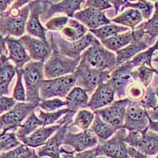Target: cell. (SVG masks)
Returning <instances> with one entry per match:
<instances>
[{"label": "cell", "instance_id": "1", "mask_svg": "<svg viewBox=\"0 0 158 158\" xmlns=\"http://www.w3.org/2000/svg\"><path fill=\"white\" fill-rule=\"evenodd\" d=\"M28 0L14 1L7 11L0 14V35L21 38L26 32L30 8Z\"/></svg>", "mask_w": 158, "mask_h": 158}, {"label": "cell", "instance_id": "2", "mask_svg": "<svg viewBox=\"0 0 158 158\" xmlns=\"http://www.w3.org/2000/svg\"><path fill=\"white\" fill-rule=\"evenodd\" d=\"M98 41V40L89 32L81 40L73 42L63 39L59 32H50V43L52 48L70 59H81L83 52Z\"/></svg>", "mask_w": 158, "mask_h": 158}, {"label": "cell", "instance_id": "3", "mask_svg": "<svg viewBox=\"0 0 158 158\" xmlns=\"http://www.w3.org/2000/svg\"><path fill=\"white\" fill-rule=\"evenodd\" d=\"M80 63L97 70L111 72L117 67L116 55L104 48L99 40L83 52Z\"/></svg>", "mask_w": 158, "mask_h": 158}, {"label": "cell", "instance_id": "4", "mask_svg": "<svg viewBox=\"0 0 158 158\" xmlns=\"http://www.w3.org/2000/svg\"><path fill=\"white\" fill-rule=\"evenodd\" d=\"M43 62L30 61L25 65L23 70V81L25 82L27 102L36 104L38 107L41 101L40 89L42 81L44 80Z\"/></svg>", "mask_w": 158, "mask_h": 158}, {"label": "cell", "instance_id": "5", "mask_svg": "<svg viewBox=\"0 0 158 158\" xmlns=\"http://www.w3.org/2000/svg\"><path fill=\"white\" fill-rule=\"evenodd\" d=\"M111 71L92 68L88 65L80 63L74 73L76 78L75 86L80 87L92 95L100 85L107 82L110 79Z\"/></svg>", "mask_w": 158, "mask_h": 158}, {"label": "cell", "instance_id": "6", "mask_svg": "<svg viewBox=\"0 0 158 158\" xmlns=\"http://www.w3.org/2000/svg\"><path fill=\"white\" fill-rule=\"evenodd\" d=\"M81 59H70L52 48V54L44 65L46 79H54L73 74L78 67Z\"/></svg>", "mask_w": 158, "mask_h": 158}, {"label": "cell", "instance_id": "7", "mask_svg": "<svg viewBox=\"0 0 158 158\" xmlns=\"http://www.w3.org/2000/svg\"><path fill=\"white\" fill-rule=\"evenodd\" d=\"M38 108L30 102H18L7 112L0 115V134L16 131L25 119Z\"/></svg>", "mask_w": 158, "mask_h": 158}, {"label": "cell", "instance_id": "8", "mask_svg": "<svg viewBox=\"0 0 158 158\" xmlns=\"http://www.w3.org/2000/svg\"><path fill=\"white\" fill-rule=\"evenodd\" d=\"M75 84L76 78L74 74L58 78L44 79L40 85V99L66 98Z\"/></svg>", "mask_w": 158, "mask_h": 158}, {"label": "cell", "instance_id": "9", "mask_svg": "<svg viewBox=\"0 0 158 158\" xmlns=\"http://www.w3.org/2000/svg\"><path fill=\"white\" fill-rule=\"evenodd\" d=\"M74 115L75 113L69 111L67 115H64L66 118V122L49 138L44 146L37 148L36 150V154L38 158H42L44 156H48L50 158H61V146L63 145V140L68 132V128L74 122Z\"/></svg>", "mask_w": 158, "mask_h": 158}, {"label": "cell", "instance_id": "10", "mask_svg": "<svg viewBox=\"0 0 158 158\" xmlns=\"http://www.w3.org/2000/svg\"><path fill=\"white\" fill-rule=\"evenodd\" d=\"M124 141L148 157L158 154V134L150 130L145 132L128 131Z\"/></svg>", "mask_w": 158, "mask_h": 158}, {"label": "cell", "instance_id": "11", "mask_svg": "<svg viewBox=\"0 0 158 158\" xmlns=\"http://www.w3.org/2000/svg\"><path fill=\"white\" fill-rule=\"evenodd\" d=\"M127 131L124 128L118 130L110 139L99 142L96 146L98 156L108 158H131L128 154V146L124 141Z\"/></svg>", "mask_w": 158, "mask_h": 158}, {"label": "cell", "instance_id": "12", "mask_svg": "<svg viewBox=\"0 0 158 158\" xmlns=\"http://www.w3.org/2000/svg\"><path fill=\"white\" fill-rule=\"evenodd\" d=\"M149 119L147 110L139 102L131 101L127 109L123 128L128 131L145 132L149 130Z\"/></svg>", "mask_w": 158, "mask_h": 158}, {"label": "cell", "instance_id": "13", "mask_svg": "<svg viewBox=\"0 0 158 158\" xmlns=\"http://www.w3.org/2000/svg\"><path fill=\"white\" fill-rule=\"evenodd\" d=\"M131 102V101H130L127 97L121 99L94 112L98 114L104 122L119 130L123 128L127 109Z\"/></svg>", "mask_w": 158, "mask_h": 158}, {"label": "cell", "instance_id": "14", "mask_svg": "<svg viewBox=\"0 0 158 158\" xmlns=\"http://www.w3.org/2000/svg\"><path fill=\"white\" fill-rule=\"evenodd\" d=\"M83 0H63L59 2L54 3L52 1H42L44 11L41 15L42 22H46L52 18V16L62 13L67 15L69 18H74L76 12L81 10V4L85 3Z\"/></svg>", "mask_w": 158, "mask_h": 158}, {"label": "cell", "instance_id": "15", "mask_svg": "<svg viewBox=\"0 0 158 158\" xmlns=\"http://www.w3.org/2000/svg\"><path fill=\"white\" fill-rule=\"evenodd\" d=\"M19 40L32 61L45 63L52 56V48L50 41H44L28 34H25Z\"/></svg>", "mask_w": 158, "mask_h": 158}, {"label": "cell", "instance_id": "16", "mask_svg": "<svg viewBox=\"0 0 158 158\" xmlns=\"http://www.w3.org/2000/svg\"><path fill=\"white\" fill-rule=\"evenodd\" d=\"M134 32H135V41L132 42L131 44L127 45V47L115 52L117 66H120L127 62L131 61L137 55L152 46L143 31L135 29Z\"/></svg>", "mask_w": 158, "mask_h": 158}, {"label": "cell", "instance_id": "17", "mask_svg": "<svg viewBox=\"0 0 158 158\" xmlns=\"http://www.w3.org/2000/svg\"><path fill=\"white\" fill-rule=\"evenodd\" d=\"M135 69L131 61L117 66L111 73L110 80L115 89V95L119 100L127 98V90L129 85L134 81L131 72Z\"/></svg>", "mask_w": 158, "mask_h": 158}, {"label": "cell", "instance_id": "18", "mask_svg": "<svg viewBox=\"0 0 158 158\" xmlns=\"http://www.w3.org/2000/svg\"><path fill=\"white\" fill-rule=\"evenodd\" d=\"M30 12L26 24V32L28 35L44 41H48L47 40V29L42 25L40 17L43 14L44 8L42 1L35 0L30 1L29 3Z\"/></svg>", "mask_w": 158, "mask_h": 158}, {"label": "cell", "instance_id": "19", "mask_svg": "<svg viewBox=\"0 0 158 158\" xmlns=\"http://www.w3.org/2000/svg\"><path fill=\"white\" fill-rule=\"evenodd\" d=\"M115 89L111 80L100 85L91 95L87 108L94 111L102 109L115 101Z\"/></svg>", "mask_w": 158, "mask_h": 158}, {"label": "cell", "instance_id": "20", "mask_svg": "<svg viewBox=\"0 0 158 158\" xmlns=\"http://www.w3.org/2000/svg\"><path fill=\"white\" fill-rule=\"evenodd\" d=\"M99 140L91 131L86 130L80 133H71L68 131L63 140V145L74 149V153H81L93 149L98 145Z\"/></svg>", "mask_w": 158, "mask_h": 158}, {"label": "cell", "instance_id": "21", "mask_svg": "<svg viewBox=\"0 0 158 158\" xmlns=\"http://www.w3.org/2000/svg\"><path fill=\"white\" fill-rule=\"evenodd\" d=\"M65 122H66V118L65 116H63L58 122V124L52 125V126L48 127H39L29 136L22 138L19 141L22 142V144L28 146V147L32 148V149L41 147V146H44L49 138L61 127V126Z\"/></svg>", "mask_w": 158, "mask_h": 158}, {"label": "cell", "instance_id": "22", "mask_svg": "<svg viewBox=\"0 0 158 158\" xmlns=\"http://www.w3.org/2000/svg\"><path fill=\"white\" fill-rule=\"evenodd\" d=\"M74 19L84 25L89 30L97 29L111 23V20L104 13L91 8H84L77 11L74 15Z\"/></svg>", "mask_w": 158, "mask_h": 158}, {"label": "cell", "instance_id": "23", "mask_svg": "<svg viewBox=\"0 0 158 158\" xmlns=\"http://www.w3.org/2000/svg\"><path fill=\"white\" fill-rule=\"evenodd\" d=\"M5 42L8 50V59L14 63L17 69H23L25 65L32 61L19 39L7 36L5 38Z\"/></svg>", "mask_w": 158, "mask_h": 158}, {"label": "cell", "instance_id": "24", "mask_svg": "<svg viewBox=\"0 0 158 158\" xmlns=\"http://www.w3.org/2000/svg\"><path fill=\"white\" fill-rule=\"evenodd\" d=\"M111 4L115 8V15H117L119 11H123L127 8H132L138 10L142 14L143 19L149 20L153 16V13L154 12V3L149 1H138V2H132L130 1H124V0H110Z\"/></svg>", "mask_w": 158, "mask_h": 158}, {"label": "cell", "instance_id": "25", "mask_svg": "<svg viewBox=\"0 0 158 158\" xmlns=\"http://www.w3.org/2000/svg\"><path fill=\"white\" fill-rule=\"evenodd\" d=\"M17 68L8 56H3L0 59V97L10 94V85L16 75Z\"/></svg>", "mask_w": 158, "mask_h": 158}, {"label": "cell", "instance_id": "26", "mask_svg": "<svg viewBox=\"0 0 158 158\" xmlns=\"http://www.w3.org/2000/svg\"><path fill=\"white\" fill-rule=\"evenodd\" d=\"M89 101V96L86 92L80 87L74 86L65 98L67 108L69 111L77 113V111L85 109Z\"/></svg>", "mask_w": 158, "mask_h": 158}, {"label": "cell", "instance_id": "27", "mask_svg": "<svg viewBox=\"0 0 158 158\" xmlns=\"http://www.w3.org/2000/svg\"><path fill=\"white\" fill-rule=\"evenodd\" d=\"M89 130L97 136L99 142H101L110 139L118 129L104 122L98 114L95 113L94 120Z\"/></svg>", "mask_w": 158, "mask_h": 158}, {"label": "cell", "instance_id": "28", "mask_svg": "<svg viewBox=\"0 0 158 158\" xmlns=\"http://www.w3.org/2000/svg\"><path fill=\"white\" fill-rule=\"evenodd\" d=\"M89 29L77 20L70 18L67 26L60 32L62 37L67 41H77L88 33Z\"/></svg>", "mask_w": 158, "mask_h": 158}, {"label": "cell", "instance_id": "29", "mask_svg": "<svg viewBox=\"0 0 158 158\" xmlns=\"http://www.w3.org/2000/svg\"><path fill=\"white\" fill-rule=\"evenodd\" d=\"M135 40V36L134 30H130L124 33H121L113 37L109 38V39L104 40L101 41L108 50L111 52H118L120 49L127 47V45L131 44L132 42Z\"/></svg>", "mask_w": 158, "mask_h": 158}, {"label": "cell", "instance_id": "30", "mask_svg": "<svg viewBox=\"0 0 158 158\" xmlns=\"http://www.w3.org/2000/svg\"><path fill=\"white\" fill-rule=\"evenodd\" d=\"M143 18L140 12L137 10L129 8L126 10L123 11L120 15L111 20V22L118 24L122 26L131 28L132 30H135L138 25L142 23Z\"/></svg>", "mask_w": 158, "mask_h": 158}, {"label": "cell", "instance_id": "31", "mask_svg": "<svg viewBox=\"0 0 158 158\" xmlns=\"http://www.w3.org/2000/svg\"><path fill=\"white\" fill-rule=\"evenodd\" d=\"M154 12L150 19L142 22L135 28L143 31L151 44H153L156 38L158 37V1L154 2Z\"/></svg>", "mask_w": 158, "mask_h": 158}, {"label": "cell", "instance_id": "32", "mask_svg": "<svg viewBox=\"0 0 158 158\" xmlns=\"http://www.w3.org/2000/svg\"><path fill=\"white\" fill-rule=\"evenodd\" d=\"M130 31V29L125 26L117 25L115 23H111L109 25H106L102 27L97 29H92L89 30L90 33L94 35L96 38L100 41H102L104 40L109 39L121 33H124Z\"/></svg>", "mask_w": 158, "mask_h": 158}, {"label": "cell", "instance_id": "33", "mask_svg": "<svg viewBox=\"0 0 158 158\" xmlns=\"http://www.w3.org/2000/svg\"><path fill=\"white\" fill-rule=\"evenodd\" d=\"M43 122L38 118L34 111H32V113L25 118V121L22 123V125L15 131V133H16L18 138L20 140L22 138L29 136L36 129L43 127Z\"/></svg>", "mask_w": 158, "mask_h": 158}, {"label": "cell", "instance_id": "34", "mask_svg": "<svg viewBox=\"0 0 158 158\" xmlns=\"http://www.w3.org/2000/svg\"><path fill=\"white\" fill-rule=\"evenodd\" d=\"M154 74L158 75V70L146 66H141L135 68L131 72V77L136 82L140 83L145 88L150 85Z\"/></svg>", "mask_w": 158, "mask_h": 158}, {"label": "cell", "instance_id": "35", "mask_svg": "<svg viewBox=\"0 0 158 158\" xmlns=\"http://www.w3.org/2000/svg\"><path fill=\"white\" fill-rule=\"evenodd\" d=\"M156 51H158V39L156 40L154 44L149 47L147 50L139 53L132 60H131L134 67L137 68L141 66H146L150 68H154L152 65V62H153V54Z\"/></svg>", "mask_w": 158, "mask_h": 158}, {"label": "cell", "instance_id": "36", "mask_svg": "<svg viewBox=\"0 0 158 158\" xmlns=\"http://www.w3.org/2000/svg\"><path fill=\"white\" fill-rule=\"evenodd\" d=\"M94 118H95V113L94 111H89L87 109L79 110L76 113L75 118L70 127L75 126L82 131H86L90 128L94 120Z\"/></svg>", "mask_w": 158, "mask_h": 158}, {"label": "cell", "instance_id": "37", "mask_svg": "<svg viewBox=\"0 0 158 158\" xmlns=\"http://www.w3.org/2000/svg\"><path fill=\"white\" fill-rule=\"evenodd\" d=\"M22 145L15 131L0 134V150L2 153L14 149Z\"/></svg>", "mask_w": 158, "mask_h": 158}, {"label": "cell", "instance_id": "38", "mask_svg": "<svg viewBox=\"0 0 158 158\" xmlns=\"http://www.w3.org/2000/svg\"><path fill=\"white\" fill-rule=\"evenodd\" d=\"M36 155V150L22 144L14 149L3 152L0 154V158H33Z\"/></svg>", "mask_w": 158, "mask_h": 158}, {"label": "cell", "instance_id": "39", "mask_svg": "<svg viewBox=\"0 0 158 158\" xmlns=\"http://www.w3.org/2000/svg\"><path fill=\"white\" fill-rule=\"evenodd\" d=\"M68 112L69 110L67 108L57 110L56 111H52V112H45L41 109H40L38 111L37 116L43 122V127H46L48 125H52L56 122H59Z\"/></svg>", "mask_w": 158, "mask_h": 158}, {"label": "cell", "instance_id": "40", "mask_svg": "<svg viewBox=\"0 0 158 158\" xmlns=\"http://www.w3.org/2000/svg\"><path fill=\"white\" fill-rule=\"evenodd\" d=\"M16 75L17 81L13 90V98L17 102H26L27 97H26V90L23 83V70L17 69Z\"/></svg>", "mask_w": 158, "mask_h": 158}, {"label": "cell", "instance_id": "41", "mask_svg": "<svg viewBox=\"0 0 158 158\" xmlns=\"http://www.w3.org/2000/svg\"><path fill=\"white\" fill-rule=\"evenodd\" d=\"M63 107H67V102L60 98H52L41 100L38 104V108L45 112H52L59 110Z\"/></svg>", "mask_w": 158, "mask_h": 158}, {"label": "cell", "instance_id": "42", "mask_svg": "<svg viewBox=\"0 0 158 158\" xmlns=\"http://www.w3.org/2000/svg\"><path fill=\"white\" fill-rule=\"evenodd\" d=\"M139 103L147 111L156 109L158 104L157 98H156V92H155L154 89L151 85L146 88L145 95L142 99V101H139Z\"/></svg>", "mask_w": 158, "mask_h": 158}, {"label": "cell", "instance_id": "43", "mask_svg": "<svg viewBox=\"0 0 158 158\" xmlns=\"http://www.w3.org/2000/svg\"><path fill=\"white\" fill-rule=\"evenodd\" d=\"M146 89L142 85L133 81L129 85L127 90V97L131 101L139 102L143 98Z\"/></svg>", "mask_w": 158, "mask_h": 158}, {"label": "cell", "instance_id": "44", "mask_svg": "<svg viewBox=\"0 0 158 158\" xmlns=\"http://www.w3.org/2000/svg\"><path fill=\"white\" fill-rule=\"evenodd\" d=\"M70 18L67 16H57L45 22V29L52 32H61L67 25Z\"/></svg>", "mask_w": 158, "mask_h": 158}, {"label": "cell", "instance_id": "45", "mask_svg": "<svg viewBox=\"0 0 158 158\" xmlns=\"http://www.w3.org/2000/svg\"><path fill=\"white\" fill-rule=\"evenodd\" d=\"M60 153L66 155L68 158H97L98 156L96 147L83 151L81 153H74L73 151H67L63 148H61Z\"/></svg>", "mask_w": 158, "mask_h": 158}, {"label": "cell", "instance_id": "46", "mask_svg": "<svg viewBox=\"0 0 158 158\" xmlns=\"http://www.w3.org/2000/svg\"><path fill=\"white\" fill-rule=\"evenodd\" d=\"M112 7L113 6L107 0H87L85 2V8H91L101 12Z\"/></svg>", "mask_w": 158, "mask_h": 158}, {"label": "cell", "instance_id": "47", "mask_svg": "<svg viewBox=\"0 0 158 158\" xmlns=\"http://www.w3.org/2000/svg\"><path fill=\"white\" fill-rule=\"evenodd\" d=\"M17 101L13 97L2 96L0 97V115H3L15 107Z\"/></svg>", "mask_w": 158, "mask_h": 158}, {"label": "cell", "instance_id": "48", "mask_svg": "<svg viewBox=\"0 0 158 158\" xmlns=\"http://www.w3.org/2000/svg\"><path fill=\"white\" fill-rule=\"evenodd\" d=\"M128 154H129L130 157L131 158H147L148 157V156H146V155L142 153L138 150H137V149H135L134 147H131V146H129V147H128Z\"/></svg>", "mask_w": 158, "mask_h": 158}, {"label": "cell", "instance_id": "49", "mask_svg": "<svg viewBox=\"0 0 158 158\" xmlns=\"http://www.w3.org/2000/svg\"><path fill=\"white\" fill-rule=\"evenodd\" d=\"M3 56H8V50L5 42V38L0 35V59Z\"/></svg>", "mask_w": 158, "mask_h": 158}, {"label": "cell", "instance_id": "50", "mask_svg": "<svg viewBox=\"0 0 158 158\" xmlns=\"http://www.w3.org/2000/svg\"><path fill=\"white\" fill-rule=\"evenodd\" d=\"M13 2V0H0V14H3L7 11Z\"/></svg>", "mask_w": 158, "mask_h": 158}, {"label": "cell", "instance_id": "51", "mask_svg": "<svg viewBox=\"0 0 158 158\" xmlns=\"http://www.w3.org/2000/svg\"><path fill=\"white\" fill-rule=\"evenodd\" d=\"M149 118L153 121H158V108L155 110H150L148 111Z\"/></svg>", "mask_w": 158, "mask_h": 158}, {"label": "cell", "instance_id": "52", "mask_svg": "<svg viewBox=\"0 0 158 158\" xmlns=\"http://www.w3.org/2000/svg\"><path fill=\"white\" fill-rule=\"evenodd\" d=\"M149 129L158 134V121H153L149 119Z\"/></svg>", "mask_w": 158, "mask_h": 158}, {"label": "cell", "instance_id": "53", "mask_svg": "<svg viewBox=\"0 0 158 158\" xmlns=\"http://www.w3.org/2000/svg\"><path fill=\"white\" fill-rule=\"evenodd\" d=\"M155 92H156V98H157V101H158V88L156 89ZM156 108H158V104H157V107H156Z\"/></svg>", "mask_w": 158, "mask_h": 158}, {"label": "cell", "instance_id": "54", "mask_svg": "<svg viewBox=\"0 0 158 158\" xmlns=\"http://www.w3.org/2000/svg\"><path fill=\"white\" fill-rule=\"evenodd\" d=\"M153 61L155 62V63H158V55L156 56V57L154 58V59H153Z\"/></svg>", "mask_w": 158, "mask_h": 158}, {"label": "cell", "instance_id": "55", "mask_svg": "<svg viewBox=\"0 0 158 158\" xmlns=\"http://www.w3.org/2000/svg\"><path fill=\"white\" fill-rule=\"evenodd\" d=\"M97 158H108V157H106V156H97Z\"/></svg>", "mask_w": 158, "mask_h": 158}, {"label": "cell", "instance_id": "56", "mask_svg": "<svg viewBox=\"0 0 158 158\" xmlns=\"http://www.w3.org/2000/svg\"><path fill=\"white\" fill-rule=\"evenodd\" d=\"M33 158H38V157H37V156H36V154L35 155V156H34V157H33Z\"/></svg>", "mask_w": 158, "mask_h": 158}, {"label": "cell", "instance_id": "57", "mask_svg": "<svg viewBox=\"0 0 158 158\" xmlns=\"http://www.w3.org/2000/svg\"><path fill=\"white\" fill-rule=\"evenodd\" d=\"M154 158H158V154H157V155H156V156H155Z\"/></svg>", "mask_w": 158, "mask_h": 158}, {"label": "cell", "instance_id": "58", "mask_svg": "<svg viewBox=\"0 0 158 158\" xmlns=\"http://www.w3.org/2000/svg\"><path fill=\"white\" fill-rule=\"evenodd\" d=\"M1 153H2V152H1V150H0V154H1Z\"/></svg>", "mask_w": 158, "mask_h": 158}, {"label": "cell", "instance_id": "59", "mask_svg": "<svg viewBox=\"0 0 158 158\" xmlns=\"http://www.w3.org/2000/svg\"><path fill=\"white\" fill-rule=\"evenodd\" d=\"M147 158H149V157H147Z\"/></svg>", "mask_w": 158, "mask_h": 158}, {"label": "cell", "instance_id": "60", "mask_svg": "<svg viewBox=\"0 0 158 158\" xmlns=\"http://www.w3.org/2000/svg\"><path fill=\"white\" fill-rule=\"evenodd\" d=\"M157 88H158V86H157Z\"/></svg>", "mask_w": 158, "mask_h": 158}]
</instances>
